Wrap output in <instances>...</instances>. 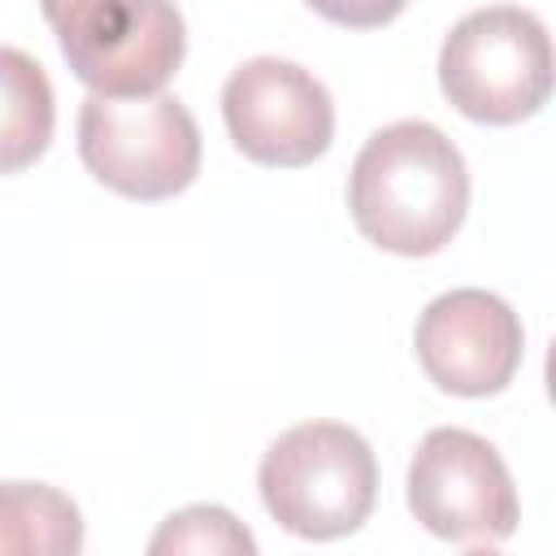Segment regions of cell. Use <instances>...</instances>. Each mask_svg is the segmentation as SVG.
<instances>
[{
	"label": "cell",
	"mask_w": 556,
	"mask_h": 556,
	"mask_svg": "<svg viewBox=\"0 0 556 556\" xmlns=\"http://www.w3.org/2000/svg\"><path fill=\"white\" fill-rule=\"evenodd\" d=\"M413 517L456 547H495L517 530V486L500 452L460 426L430 430L408 465Z\"/></svg>",
	"instance_id": "obj_6"
},
{
	"label": "cell",
	"mask_w": 556,
	"mask_h": 556,
	"mask_svg": "<svg viewBox=\"0 0 556 556\" xmlns=\"http://www.w3.org/2000/svg\"><path fill=\"white\" fill-rule=\"evenodd\" d=\"M83 552L78 504L48 482H0V556Z\"/></svg>",
	"instance_id": "obj_10"
},
{
	"label": "cell",
	"mask_w": 556,
	"mask_h": 556,
	"mask_svg": "<svg viewBox=\"0 0 556 556\" xmlns=\"http://www.w3.org/2000/svg\"><path fill=\"white\" fill-rule=\"evenodd\" d=\"M222 117L235 148L269 169L313 165L334 139L330 91L295 61L252 56L222 87Z\"/></svg>",
	"instance_id": "obj_7"
},
{
	"label": "cell",
	"mask_w": 556,
	"mask_h": 556,
	"mask_svg": "<svg viewBox=\"0 0 556 556\" xmlns=\"http://www.w3.org/2000/svg\"><path fill=\"white\" fill-rule=\"evenodd\" d=\"M256 482L282 530L300 539H339L369 517L378 500V460L361 430L343 421H304L269 443Z\"/></svg>",
	"instance_id": "obj_2"
},
{
	"label": "cell",
	"mask_w": 556,
	"mask_h": 556,
	"mask_svg": "<svg viewBox=\"0 0 556 556\" xmlns=\"http://www.w3.org/2000/svg\"><path fill=\"white\" fill-rule=\"evenodd\" d=\"M439 87L469 122L482 126L534 117L552 96L547 26L517 4L465 13L439 48Z\"/></svg>",
	"instance_id": "obj_3"
},
{
	"label": "cell",
	"mask_w": 556,
	"mask_h": 556,
	"mask_svg": "<svg viewBox=\"0 0 556 556\" xmlns=\"http://www.w3.org/2000/svg\"><path fill=\"white\" fill-rule=\"evenodd\" d=\"M413 348L434 387L452 395H500L526 352L521 317L482 287H456L426 304Z\"/></svg>",
	"instance_id": "obj_8"
},
{
	"label": "cell",
	"mask_w": 556,
	"mask_h": 556,
	"mask_svg": "<svg viewBox=\"0 0 556 556\" xmlns=\"http://www.w3.org/2000/svg\"><path fill=\"white\" fill-rule=\"evenodd\" d=\"M313 13H321L326 22L334 26H348V30H374V26H387L404 13L408 0H304Z\"/></svg>",
	"instance_id": "obj_12"
},
{
	"label": "cell",
	"mask_w": 556,
	"mask_h": 556,
	"mask_svg": "<svg viewBox=\"0 0 556 556\" xmlns=\"http://www.w3.org/2000/svg\"><path fill=\"white\" fill-rule=\"evenodd\" d=\"M83 165L126 200H169L200 174V126L178 96H87L78 109Z\"/></svg>",
	"instance_id": "obj_5"
},
{
	"label": "cell",
	"mask_w": 556,
	"mask_h": 556,
	"mask_svg": "<svg viewBox=\"0 0 556 556\" xmlns=\"http://www.w3.org/2000/svg\"><path fill=\"white\" fill-rule=\"evenodd\" d=\"M356 230L395 256H434L469 208L460 148L430 122H391L365 139L348 178Z\"/></svg>",
	"instance_id": "obj_1"
},
{
	"label": "cell",
	"mask_w": 556,
	"mask_h": 556,
	"mask_svg": "<svg viewBox=\"0 0 556 556\" xmlns=\"http://www.w3.org/2000/svg\"><path fill=\"white\" fill-rule=\"evenodd\" d=\"M152 556H178V552H191V556H252L256 552V539L252 530L222 504H191V508H178L161 521V530L152 534L148 543Z\"/></svg>",
	"instance_id": "obj_11"
},
{
	"label": "cell",
	"mask_w": 556,
	"mask_h": 556,
	"mask_svg": "<svg viewBox=\"0 0 556 556\" xmlns=\"http://www.w3.org/2000/svg\"><path fill=\"white\" fill-rule=\"evenodd\" d=\"M56 126V100L43 65L22 48L0 43V174L35 165Z\"/></svg>",
	"instance_id": "obj_9"
},
{
	"label": "cell",
	"mask_w": 556,
	"mask_h": 556,
	"mask_svg": "<svg viewBox=\"0 0 556 556\" xmlns=\"http://www.w3.org/2000/svg\"><path fill=\"white\" fill-rule=\"evenodd\" d=\"M61 56L96 96H152L187 52L174 0H39Z\"/></svg>",
	"instance_id": "obj_4"
}]
</instances>
